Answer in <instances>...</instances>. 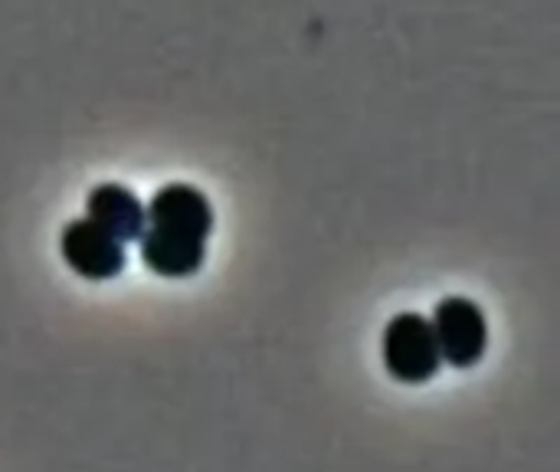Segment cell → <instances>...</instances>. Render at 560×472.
Segmentation results:
<instances>
[{
  "label": "cell",
  "instance_id": "277c9868",
  "mask_svg": "<svg viewBox=\"0 0 560 472\" xmlns=\"http://www.w3.org/2000/svg\"><path fill=\"white\" fill-rule=\"evenodd\" d=\"M59 253L66 260V266L82 276V279H115L125 273L128 266V253L125 243L115 240L112 233H105L102 227H95L92 220H72L62 227L59 237Z\"/></svg>",
  "mask_w": 560,
  "mask_h": 472
},
{
  "label": "cell",
  "instance_id": "5b68a950",
  "mask_svg": "<svg viewBox=\"0 0 560 472\" xmlns=\"http://www.w3.org/2000/svg\"><path fill=\"white\" fill-rule=\"evenodd\" d=\"M85 220H92L95 227H102L105 233H112L125 246L138 243V237L148 227L144 204L125 184H98L95 191H89V197H85Z\"/></svg>",
  "mask_w": 560,
  "mask_h": 472
},
{
  "label": "cell",
  "instance_id": "3957f363",
  "mask_svg": "<svg viewBox=\"0 0 560 472\" xmlns=\"http://www.w3.org/2000/svg\"><path fill=\"white\" fill-rule=\"evenodd\" d=\"M433 335L440 358L453 368H476L489 352V322L466 296H446L433 309Z\"/></svg>",
  "mask_w": 560,
  "mask_h": 472
},
{
  "label": "cell",
  "instance_id": "6da1fadb",
  "mask_svg": "<svg viewBox=\"0 0 560 472\" xmlns=\"http://www.w3.org/2000/svg\"><path fill=\"white\" fill-rule=\"evenodd\" d=\"M148 227L138 237L141 263L164 279L200 273L207 260V237L213 230V207L194 184H167L144 207Z\"/></svg>",
  "mask_w": 560,
  "mask_h": 472
},
{
  "label": "cell",
  "instance_id": "7a4b0ae2",
  "mask_svg": "<svg viewBox=\"0 0 560 472\" xmlns=\"http://www.w3.org/2000/svg\"><path fill=\"white\" fill-rule=\"evenodd\" d=\"M443 358L427 315L400 312L384 329V368L400 384H423L436 378Z\"/></svg>",
  "mask_w": 560,
  "mask_h": 472
}]
</instances>
